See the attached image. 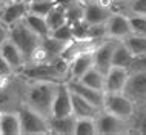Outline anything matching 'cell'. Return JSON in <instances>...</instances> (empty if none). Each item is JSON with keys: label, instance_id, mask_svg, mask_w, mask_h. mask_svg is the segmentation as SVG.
<instances>
[{"label": "cell", "instance_id": "1", "mask_svg": "<svg viewBox=\"0 0 146 135\" xmlns=\"http://www.w3.org/2000/svg\"><path fill=\"white\" fill-rule=\"evenodd\" d=\"M58 81L51 80H26L23 78V105H26L45 118L51 117L54 95Z\"/></svg>", "mask_w": 146, "mask_h": 135}, {"label": "cell", "instance_id": "2", "mask_svg": "<svg viewBox=\"0 0 146 135\" xmlns=\"http://www.w3.org/2000/svg\"><path fill=\"white\" fill-rule=\"evenodd\" d=\"M9 40L22 51V54L25 55L26 62H28L33 52L40 46L42 37H38L35 32H33L25 25V22H19L9 26Z\"/></svg>", "mask_w": 146, "mask_h": 135}, {"label": "cell", "instance_id": "3", "mask_svg": "<svg viewBox=\"0 0 146 135\" xmlns=\"http://www.w3.org/2000/svg\"><path fill=\"white\" fill-rule=\"evenodd\" d=\"M123 94L134 103L135 109L146 108V68L129 69Z\"/></svg>", "mask_w": 146, "mask_h": 135}, {"label": "cell", "instance_id": "4", "mask_svg": "<svg viewBox=\"0 0 146 135\" xmlns=\"http://www.w3.org/2000/svg\"><path fill=\"white\" fill-rule=\"evenodd\" d=\"M19 118H20V132L35 135V134H49V126H48V118L35 112L26 105H23L17 109Z\"/></svg>", "mask_w": 146, "mask_h": 135}, {"label": "cell", "instance_id": "5", "mask_svg": "<svg viewBox=\"0 0 146 135\" xmlns=\"http://www.w3.org/2000/svg\"><path fill=\"white\" fill-rule=\"evenodd\" d=\"M96 129L97 134L103 135H118V134H132V121L120 118L102 109L96 117Z\"/></svg>", "mask_w": 146, "mask_h": 135}, {"label": "cell", "instance_id": "6", "mask_svg": "<svg viewBox=\"0 0 146 135\" xmlns=\"http://www.w3.org/2000/svg\"><path fill=\"white\" fill-rule=\"evenodd\" d=\"M102 109L109 112V114H112V115H117L120 118H125V120H132V117L137 112L134 103L123 92L105 94Z\"/></svg>", "mask_w": 146, "mask_h": 135}, {"label": "cell", "instance_id": "7", "mask_svg": "<svg viewBox=\"0 0 146 135\" xmlns=\"http://www.w3.org/2000/svg\"><path fill=\"white\" fill-rule=\"evenodd\" d=\"M117 40L112 38H105L98 42L92 49V66L98 69L100 72L106 74L109 68L112 66V52L115 48Z\"/></svg>", "mask_w": 146, "mask_h": 135}, {"label": "cell", "instance_id": "8", "mask_svg": "<svg viewBox=\"0 0 146 135\" xmlns=\"http://www.w3.org/2000/svg\"><path fill=\"white\" fill-rule=\"evenodd\" d=\"M105 28L106 38H112V40H123L129 34H132L128 14H125L123 11H112V14L105 23Z\"/></svg>", "mask_w": 146, "mask_h": 135}, {"label": "cell", "instance_id": "9", "mask_svg": "<svg viewBox=\"0 0 146 135\" xmlns=\"http://www.w3.org/2000/svg\"><path fill=\"white\" fill-rule=\"evenodd\" d=\"M72 114V101H71V91L66 85V81L57 83V91L54 95L52 111L51 117H63V115Z\"/></svg>", "mask_w": 146, "mask_h": 135}, {"label": "cell", "instance_id": "10", "mask_svg": "<svg viewBox=\"0 0 146 135\" xmlns=\"http://www.w3.org/2000/svg\"><path fill=\"white\" fill-rule=\"evenodd\" d=\"M26 14H28V2L26 0H11L3 5L0 20L5 25L11 26L14 23L23 22Z\"/></svg>", "mask_w": 146, "mask_h": 135}, {"label": "cell", "instance_id": "11", "mask_svg": "<svg viewBox=\"0 0 146 135\" xmlns=\"http://www.w3.org/2000/svg\"><path fill=\"white\" fill-rule=\"evenodd\" d=\"M94 49V48H92ZM92 49L80 51L69 60L68 80H78L88 69L92 68Z\"/></svg>", "mask_w": 146, "mask_h": 135}, {"label": "cell", "instance_id": "12", "mask_svg": "<svg viewBox=\"0 0 146 135\" xmlns=\"http://www.w3.org/2000/svg\"><path fill=\"white\" fill-rule=\"evenodd\" d=\"M129 75V69L126 68L111 66L109 71L105 74V85L103 92L105 94H114V92H123L126 78Z\"/></svg>", "mask_w": 146, "mask_h": 135}, {"label": "cell", "instance_id": "13", "mask_svg": "<svg viewBox=\"0 0 146 135\" xmlns=\"http://www.w3.org/2000/svg\"><path fill=\"white\" fill-rule=\"evenodd\" d=\"M66 85H68V88H69L71 92L77 94L78 97L85 98L86 101L92 103L94 106H97V108L102 109V106H103V98H105V92H103V91L89 88V86L83 85L80 80H66Z\"/></svg>", "mask_w": 146, "mask_h": 135}, {"label": "cell", "instance_id": "14", "mask_svg": "<svg viewBox=\"0 0 146 135\" xmlns=\"http://www.w3.org/2000/svg\"><path fill=\"white\" fill-rule=\"evenodd\" d=\"M76 120H77V117L72 114L63 115V117H49L48 118L49 134L72 135L74 129H76Z\"/></svg>", "mask_w": 146, "mask_h": 135}, {"label": "cell", "instance_id": "15", "mask_svg": "<svg viewBox=\"0 0 146 135\" xmlns=\"http://www.w3.org/2000/svg\"><path fill=\"white\" fill-rule=\"evenodd\" d=\"M0 54L3 55V58L9 63L11 68H13L15 72H19V71L26 65L25 55L22 54V51L19 49V48L15 46L11 40H8V42L3 43V46L0 48Z\"/></svg>", "mask_w": 146, "mask_h": 135}, {"label": "cell", "instance_id": "16", "mask_svg": "<svg viewBox=\"0 0 146 135\" xmlns=\"http://www.w3.org/2000/svg\"><path fill=\"white\" fill-rule=\"evenodd\" d=\"M71 101H72V115H76L77 118H96L102 111L74 92H71Z\"/></svg>", "mask_w": 146, "mask_h": 135}, {"label": "cell", "instance_id": "17", "mask_svg": "<svg viewBox=\"0 0 146 135\" xmlns=\"http://www.w3.org/2000/svg\"><path fill=\"white\" fill-rule=\"evenodd\" d=\"M20 118L17 111L0 112V135H20Z\"/></svg>", "mask_w": 146, "mask_h": 135}, {"label": "cell", "instance_id": "18", "mask_svg": "<svg viewBox=\"0 0 146 135\" xmlns=\"http://www.w3.org/2000/svg\"><path fill=\"white\" fill-rule=\"evenodd\" d=\"M134 55L129 52V49L126 48V45L121 40H117L115 48H114V52H112V66H118V68H129L132 66L134 63Z\"/></svg>", "mask_w": 146, "mask_h": 135}, {"label": "cell", "instance_id": "19", "mask_svg": "<svg viewBox=\"0 0 146 135\" xmlns=\"http://www.w3.org/2000/svg\"><path fill=\"white\" fill-rule=\"evenodd\" d=\"M134 55V58H146V35L129 34L126 38L121 40Z\"/></svg>", "mask_w": 146, "mask_h": 135}, {"label": "cell", "instance_id": "20", "mask_svg": "<svg viewBox=\"0 0 146 135\" xmlns=\"http://www.w3.org/2000/svg\"><path fill=\"white\" fill-rule=\"evenodd\" d=\"M23 22H25V25L29 28L33 32H35L38 35V37H46V35H49V28H48V23H46L45 17H40V15H34V14H26V17L23 19Z\"/></svg>", "mask_w": 146, "mask_h": 135}, {"label": "cell", "instance_id": "21", "mask_svg": "<svg viewBox=\"0 0 146 135\" xmlns=\"http://www.w3.org/2000/svg\"><path fill=\"white\" fill-rule=\"evenodd\" d=\"M45 20H46V23H48L49 31L65 25V23L68 22V17H66V6L56 3V6L49 11V14L45 17Z\"/></svg>", "mask_w": 146, "mask_h": 135}, {"label": "cell", "instance_id": "22", "mask_svg": "<svg viewBox=\"0 0 146 135\" xmlns=\"http://www.w3.org/2000/svg\"><path fill=\"white\" fill-rule=\"evenodd\" d=\"M83 85L89 86V88L92 89H98V91H103V85H105V74L100 72L98 69H96V68H91V69H88L86 72L82 75L80 78H78Z\"/></svg>", "mask_w": 146, "mask_h": 135}, {"label": "cell", "instance_id": "23", "mask_svg": "<svg viewBox=\"0 0 146 135\" xmlns=\"http://www.w3.org/2000/svg\"><path fill=\"white\" fill-rule=\"evenodd\" d=\"M56 0H38V2H28V13L34 15L46 17L49 11L56 6Z\"/></svg>", "mask_w": 146, "mask_h": 135}, {"label": "cell", "instance_id": "24", "mask_svg": "<svg viewBox=\"0 0 146 135\" xmlns=\"http://www.w3.org/2000/svg\"><path fill=\"white\" fill-rule=\"evenodd\" d=\"M49 35L52 38H56V40H58V42L69 45V43L74 42V29H72V25L66 22L65 25H62V26L56 28V29H52L49 32Z\"/></svg>", "mask_w": 146, "mask_h": 135}, {"label": "cell", "instance_id": "25", "mask_svg": "<svg viewBox=\"0 0 146 135\" xmlns=\"http://www.w3.org/2000/svg\"><path fill=\"white\" fill-rule=\"evenodd\" d=\"M74 134L77 135H96V118H77Z\"/></svg>", "mask_w": 146, "mask_h": 135}, {"label": "cell", "instance_id": "26", "mask_svg": "<svg viewBox=\"0 0 146 135\" xmlns=\"http://www.w3.org/2000/svg\"><path fill=\"white\" fill-rule=\"evenodd\" d=\"M128 20H129V26H131L132 34L146 35V15L128 14Z\"/></svg>", "mask_w": 146, "mask_h": 135}, {"label": "cell", "instance_id": "27", "mask_svg": "<svg viewBox=\"0 0 146 135\" xmlns=\"http://www.w3.org/2000/svg\"><path fill=\"white\" fill-rule=\"evenodd\" d=\"M121 11H123L125 14L146 15V0H131Z\"/></svg>", "mask_w": 146, "mask_h": 135}, {"label": "cell", "instance_id": "28", "mask_svg": "<svg viewBox=\"0 0 146 135\" xmlns=\"http://www.w3.org/2000/svg\"><path fill=\"white\" fill-rule=\"evenodd\" d=\"M132 134H146V112L137 114L132 117Z\"/></svg>", "mask_w": 146, "mask_h": 135}, {"label": "cell", "instance_id": "29", "mask_svg": "<svg viewBox=\"0 0 146 135\" xmlns=\"http://www.w3.org/2000/svg\"><path fill=\"white\" fill-rule=\"evenodd\" d=\"M14 74H15V71L11 68L9 63L3 58V55L0 54V77H13Z\"/></svg>", "mask_w": 146, "mask_h": 135}, {"label": "cell", "instance_id": "30", "mask_svg": "<svg viewBox=\"0 0 146 135\" xmlns=\"http://www.w3.org/2000/svg\"><path fill=\"white\" fill-rule=\"evenodd\" d=\"M8 40H9V26L5 25V23L0 20V48Z\"/></svg>", "mask_w": 146, "mask_h": 135}, {"label": "cell", "instance_id": "31", "mask_svg": "<svg viewBox=\"0 0 146 135\" xmlns=\"http://www.w3.org/2000/svg\"><path fill=\"white\" fill-rule=\"evenodd\" d=\"M129 2H131V0H109V3L112 5L114 11H121Z\"/></svg>", "mask_w": 146, "mask_h": 135}, {"label": "cell", "instance_id": "32", "mask_svg": "<svg viewBox=\"0 0 146 135\" xmlns=\"http://www.w3.org/2000/svg\"><path fill=\"white\" fill-rule=\"evenodd\" d=\"M13 77H14V75H13ZM13 77H0V89L5 88V86L8 85V83H9V80H11Z\"/></svg>", "mask_w": 146, "mask_h": 135}, {"label": "cell", "instance_id": "33", "mask_svg": "<svg viewBox=\"0 0 146 135\" xmlns=\"http://www.w3.org/2000/svg\"><path fill=\"white\" fill-rule=\"evenodd\" d=\"M8 2H11V0H0V3H2V5H5V3H8Z\"/></svg>", "mask_w": 146, "mask_h": 135}, {"label": "cell", "instance_id": "34", "mask_svg": "<svg viewBox=\"0 0 146 135\" xmlns=\"http://www.w3.org/2000/svg\"><path fill=\"white\" fill-rule=\"evenodd\" d=\"M2 9H3V5L0 3V15H2Z\"/></svg>", "mask_w": 146, "mask_h": 135}, {"label": "cell", "instance_id": "35", "mask_svg": "<svg viewBox=\"0 0 146 135\" xmlns=\"http://www.w3.org/2000/svg\"><path fill=\"white\" fill-rule=\"evenodd\" d=\"M26 2H38V0H26Z\"/></svg>", "mask_w": 146, "mask_h": 135}]
</instances>
